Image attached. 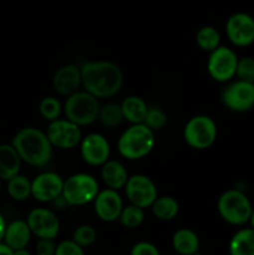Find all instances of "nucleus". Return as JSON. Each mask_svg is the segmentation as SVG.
Instances as JSON below:
<instances>
[{
    "label": "nucleus",
    "instance_id": "1",
    "mask_svg": "<svg viewBox=\"0 0 254 255\" xmlns=\"http://www.w3.org/2000/svg\"><path fill=\"white\" fill-rule=\"evenodd\" d=\"M82 87L99 100L110 99L120 92L124 74L117 64L107 60H92L80 66Z\"/></svg>",
    "mask_w": 254,
    "mask_h": 255
},
{
    "label": "nucleus",
    "instance_id": "2",
    "mask_svg": "<svg viewBox=\"0 0 254 255\" xmlns=\"http://www.w3.org/2000/svg\"><path fill=\"white\" fill-rule=\"evenodd\" d=\"M11 144L22 162L32 167H45L54 156V146L46 132L36 127H24L14 134Z\"/></svg>",
    "mask_w": 254,
    "mask_h": 255
},
{
    "label": "nucleus",
    "instance_id": "3",
    "mask_svg": "<svg viewBox=\"0 0 254 255\" xmlns=\"http://www.w3.org/2000/svg\"><path fill=\"white\" fill-rule=\"evenodd\" d=\"M154 131L144 124L129 125L117 139V151L127 161H138L154 148Z\"/></svg>",
    "mask_w": 254,
    "mask_h": 255
},
{
    "label": "nucleus",
    "instance_id": "4",
    "mask_svg": "<svg viewBox=\"0 0 254 255\" xmlns=\"http://www.w3.org/2000/svg\"><path fill=\"white\" fill-rule=\"evenodd\" d=\"M252 209L253 204L251 199L244 192L237 188L227 189L217 201V211L219 216L231 226L239 227L249 223Z\"/></svg>",
    "mask_w": 254,
    "mask_h": 255
},
{
    "label": "nucleus",
    "instance_id": "5",
    "mask_svg": "<svg viewBox=\"0 0 254 255\" xmlns=\"http://www.w3.org/2000/svg\"><path fill=\"white\" fill-rule=\"evenodd\" d=\"M100 107L101 105L97 97L86 90H79L66 97L64 102V115L67 120L80 127L89 126L99 120Z\"/></svg>",
    "mask_w": 254,
    "mask_h": 255
},
{
    "label": "nucleus",
    "instance_id": "6",
    "mask_svg": "<svg viewBox=\"0 0 254 255\" xmlns=\"http://www.w3.org/2000/svg\"><path fill=\"white\" fill-rule=\"evenodd\" d=\"M100 189L99 181L92 174L79 172L64 179L62 198L67 206H85L94 202Z\"/></svg>",
    "mask_w": 254,
    "mask_h": 255
},
{
    "label": "nucleus",
    "instance_id": "7",
    "mask_svg": "<svg viewBox=\"0 0 254 255\" xmlns=\"http://www.w3.org/2000/svg\"><path fill=\"white\" fill-rule=\"evenodd\" d=\"M218 127L216 121L207 115H196L186 122L183 127V138L191 148L203 151L216 142Z\"/></svg>",
    "mask_w": 254,
    "mask_h": 255
},
{
    "label": "nucleus",
    "instance_id": "8",
    "mask_svg": "<svg viewBox=\"0 0 254 255\" xmlns=\"http://www.w3.org/2000/svg\"><path fill=\"white\" fill-rule=\"evenodd\" d=\"M238 59L236 51L232 47L221 46L209 52L207 60V72L212 80L217 82H229L236 77Z\"/></svg>",
    "mask_w": 254,
    "mask_h": 255
},
{
    "label": "nucleus",
    "instance_id": "9",
    "mask_svg": "<svg viewBox=\"0 0 254 255\" xmlns=\"http://www.w3.org/2000/svg\"><path fill=\"white\" fill-rule=\"evenodd\" d=\"M124 189L129 203L143 209L151 208L158 197V189L153 179L143 173L129 176Z\"/></svg>",
    "mask_w": 254,
    "mask_h": 255
},
{
    "label": "nucleus",
    "instance_id": "10",
    "mask_svg": "<svg viewBox=\"0 0 254 255\" xmlns=\"http://www.w3.org/2000/svg\"><path fill=\"white\" fill-rule=\"evenodd\" d=\"M46 134L54 148L74 149L82 139V131L79 125L65 119H57L49 122Z\"/></svg>",
    "mask_w": 254,
    "mask_h": 255
},
{
    "label": "nucleus",
    "instance_id": "11",
    "mask_svg": "<svg viewBox=\"0 0 254 255\" xmlns=\"http://www.w3.org/2000/svg\"><path fill=\"white\" fill-rule=\"evenodd\" d=\"M222 102L233 112H247L254 107V82L242 81L237 79L224 87Z\"/></svg>",
    "mask_w": 254,
    "mask_h": 255
},
{
    "label": "nucleus",
    "instance_id": "12",
    "mask_svg": "<svg viewBox=\"0 0 254 255\" xmlns=\"http://www.w3.org/2000/svg\"><path fill=\"white\" fill-rule=\"evenodd\" d=\"M80 154L85 163L89 166L101 167L111 156V146L104 134L91 132L82 137L79 144Z\"/></svg>",
    "mask_w": 254,
    "mask_h": 255
},
{
    "label": "nucleus",
    "instance_id": "13",
    "mask_svg": "<svg viewBox=\"0 0 254 255\" xmlns=\"http://www.w3.org/2000/svg\"><path fill=\"white\" fill-rule=\"evenodd\" d=\"M64 179L52 171L41 172L31 179V197L40 203H51L62 196Z\"/></svg>",
    "mask_w": 254,
    "mask_h": 255
},
{
    "label": "nucleus",
    "instance_id": "14",
    "mask_svg": "<svg viewBox=\"0 0 254 255\" xmlns=\"http://www.w3.org/2000/svg\"><path fill=\"white\" fill-rule=\"evenodd\" d=\"M226 35L237 47H247L254 42V17L247 12H234L227 19Z\"/></svg>",
    "mask_w": 254,
    "mask_h": 255
},
{
    "label": "nucleus",
    "instance_id": "15",
    "mask_svg": "<svg viewBox=\"0 0 254 255\" xmlns=\"http://www.w3.org/2000/svg\"><path fill=\"white\" fill-rule=\"evenodd\" d=\"M27 224L32 236L37 238L55 239L60 233V219L51 209L45 207H36L27 214Z\"/></svg>",
    "mask_w": 254,
    "mask_h": 255
},
{
    "label": "nucleus",
    "instance_id": "16",
    "mask_svg": "<svg viewBox=\"0 0 254 255\" xmlns=\"http://www.w3.org/2000/svg\"><path fill=\"white\" fill-rule=\"evenodd\" d=\"M92 203H94V211L97 218L107 223L119 221L120 214L125 206L120 192L116 189L107 188V187L105 189H100Z\"/></svg>",
    "mask_w": 254,
    "mask_h": 255
},
{
    "label": "nucleus",
    "instance_id": "17",
    "mask_svg": "<svg viewBox=\"0 0 254 255\" xmlns=\"http://www.w3.org/2000/svg\"><path fill=\"white\" fill-rule=\"evenodd\" d=\"M82 86L81 69L75 64L59 67L52 76V87L61 96H70Z\"/></svg>",
    "mask_w": 254,
    "mask_h": 255
},
{
    "label": "nucleus",
    "instance_id": "18",
    "mask_svg": "<svg viewBox=\"0 0 254 255\" xmlns=\"http://www.w3.org/2000/svg\"><path fill=\"white\" fill-rule=\"evenodd\" d=\"M100 174H101L105 186L107 188L116 189V191H121V189L125 188L127 179L129 177L128 171L125 167V164L117 161V159L111 158L102 164Z\"/></svg>",
    "mask_w": 254,
    "mask_h": 255
},
{
    "label": "nucleus",
    "instance_id": "19",
    "mask_svg": "<svg viewBox=\"0 0 254 255\" xmlns=\"http://www.w3.org/2000/svg\"><path fill=\"white\" fill-rule=\"evenodd\" d=\"M31 237L32 233L27 222L22 219H15L6 226L2 242L12 251H16V249L26 248L31 241Z\"/></svg>",
    "mask_w": 254,
    "mask_h": 255
},
{
    "label": "nucleus",
    "instance_id": "20",
    "mask_svg": "<svg viewBox=\"0 0 254 255\" xmlns=\"http://www.w3.org/2000/svg\"><path fill=\"white\" fill-rule=\"evenodd\" d=\"M21 158L11 143L0 144V178L9 181L20 173Z\"/></svg>",
    "mask_w": 254,
    "mask_h": 255
},
{
    "label": "nucleus",
    "instance_id": "21",
    "mask_svg": "<svg viewBox=\"0 0 254 255\" xmlns=\"http://www.w3.org/2000/svg\"><path fill=\"white\" fill-rule=\"evenodd\" d=\"M199 237L189 228H179L172 236V248L179 255H194L199 251Z\"/></svg>",
    "mask_w": 254,
    "mask_h": 255
},
{
    "label": "nucleus",
    "instance_id": "22",
    "mask_svg": "<svg viewBox=\"0 0 254 255\" xmlns=\"http://www.w3.org/2000/svg\"><path fill=\"white\" fill-rule=\"evenodd\" d=\"M121 109L125 121L128 122L129 125L143 124L148 105L142 97L137 96V95H131L121 102Z\"/></svg>",
    "mask_w": 254,
    "mask_h": 255
},
{
    "label": "nucleus",
    "instance_id": "23",
    "mask_svg": "<svg viewBox=\"0 0 254 255\" xmlns=\"http://www.w3.org/2000/svg\"><path fill=\"white\" fill-rule=\"evenodd\" d=\"M229 255H254V229L242 228L233 234L228 246Z\"/></svg>",
    "mask_w": 254,
    "mask_h": 255
},
{
    "label": "nucleus",
    "instance_id": "24",
    "mask_svg": "<svg viewBox=\"0 0 254 255\" xmlns=\"http://www.w3.org/2000/svg\"><path fill=\"white\" fill-rule=\"evenodd\" d=\"M152 214L159 221L168 222L179 213V203L172 196H158L151 206Z\"/></svg>",
    "mask_w": 254,
    "mask_h": 255
},
{
    "label": "nucleus",
    "instance_id": "25",
    "mask_svg": "<svg viewBox=\"0 0 254 255\" xmlns=\"http://www.w3.org/2000/svg\"><path fill=\"white\" fill-rule=\"evenodd\" d=\"M7 182L6 191L11 199L16 202H24L31 197V179L25 174H16Z\"/></svg>",
    "mask_w": 254,
    "mask_h": 255
},
{
    "label": "nucleus",
    "instance_id": "26",
    "mask_svg": "<svg viewBox=\"0 0 254 255\" xmlns=\"http://www.w3.org/2000/svg\"><path fill=\"white\" fill-rule=\"evenodd\" d=\"M222 37L218 30L212 25L202 26L196 34V42L201 50L206 52H212L217 47L221 46Z\"/></svg>",
    "mask_w": 254,
    "mask_h": 255
},
{
    "label": "nucleus",
    "instance_id": "27",
    "mask_svg": "<svg viewBox=\"0 0 254 255\" xmlns=\"http://www.w3.org/2000/svg\"><path fill=\"white\" fill-rule=\"evenodd\" d=\"M99 120L107 128H115L125 121L122 114L121 104L117 102H107L100 107Z\"/></svg>",
    "mask_w": 254,
    "mask_h": 255
},
{
    "label": "nucleus",
    "instance_id": "28",
    "mask_svg": "<svg viewBox=\"0 0 254 255\" xmlns=\"http://www.w3.org/2000/svg\"><path fill=\"white\" fill-rule=\"evenodd\" d=\"M119 222L127 229H136L144 222V209L128 203L124 206Z\"/></svg>",
    "mask_w": 254,
    "mask_h": 255
},
{
    "label": "nucleus",
    "instance_id": "29",
    "mask_svg": "<svg viewBox=\"0 0 254 255\" xmlns=\"http://www.w3.org/2000/svg\"><path fill=\"white\" fill-rule=\"evenodd\" d=\"M39 114L46 121L51 122L57 120L64 114V104H61L57 97L46 96L40 101L39 104Z\"/></svg>",
    "mask_w": 254,
    "mask_h": 255
},
{
    "label": "nucleus",
    "instance_id": "30",
    "mask_svg": "<svg viewBox=\"0 0 254 255\" xmlns=\"http://www.w3.org/2000/svg\"><path fill=\"white\" fill-rule=\"evenodd\" d=\"M144 125L152 129V131H161L168 124V116L166 112L157 106H148L147 110L146 119H144Z\"/></svg>",
    "mask_w": 254,
    "mask_h": 255
},
{
    "label": "nucleus",
    "instance_id": "31",
    "mask_svg": "<svg viewBox=\"0 0 254 255\" xmlns=\"http://www.w3.org/2000/svg\"><path fill=\"white\" fill-rule=\"evenodd\" d=\"M72 241L76 242L82 248L92 246L97 239V232L91 224H81L76 227V229L72 233Z\"/></svg>",
    "mask_w": 254,
    "mask_h": 255
},
{
    "label": "nucleus",
    "instance_id": "32",
    "mask_svg": "<svg viewBox=\"0 0 254 255\" xmlns=\"http://www.w3.org/2000/svg\"><path fill=\"white\" fill-rule=\"evenodd\" d=\"M236 76L238 80L254 82V57L243 56L238 59Z\"/></svg>",
    "mask_w": 254,
    "mask_h": 255
},
{
    "label": "nucleus",
    "instance_id": "33",
    "mask_svg": "<svg viewBox=\"0 0 254 255\" xmlns=\"http://www.w3.org/2000/svg\"><path fill=\"white\" fill-rule=\"evenodd\" d=\"M55 255H85L84 248L74 242L72 239L60 242L56 246Z\"/></svg>",
    "mask_w": 254,
    "mask_h": 255
},
{
    "label": "nucleus",
    "instance_id": "34",
    "mask_svg": "<svg viewBox=\"0 0 254 255\" xmlns=\"http://www.w3.org/2000/svg\"><path fill=\"white\" fill-rule=\"evenodd\" d=\"M129 255H161V252L151 242H138L133 244Z\"/></svg>",
    "mask_w": 254,
    "mask_h": 255
},
{
    "label": "nucleus",
    "instance_id": "35",
    "mask_svg": "<svg viewBox=\"0 0 254 255\" xmlns=\"http://www.w3.org/2000/svg\"><path fill=\"white\" fill-rule=\"evenodd\" d=\"M56 246L55 239L40 238L35 246V252H36V255H55Z\"/></svg>",
    "mask_w": 254,
    "mask_h": 255
},
{
    "label": "nucleus",
    "instance_id": "36",
    "mask_svg": "<svg viewBox=\"0 0 254 255\" xmlns=\"http://www.w3.org/2000/svg\"><path fill=\"white\" fill-rule=\"evenodd\" d=\"M6 221H5L4 216H2L1 213H0V242H2V239H4V234H5V229H6Z\"/></svg>",
    "mask_w": 254,
    "mask_h": 255
},
{
    "label": "nucleus",
    "instance_id": "37",
    "mask_svg": "<svg viewBox=\"0 0 254 255\" xmlns=\"http://www.w3.org/2000/svg\"><path fill=\"white\" fill-rule=\"evenodd\" d=\"M14 251L10 247H7L4 242H0V255H12Z\"/></svg>",
    "mask_w": 254,
    "mask_h": 255
},
{
    "label": "nucleus",
    "instance_id": "38",
    "mask_svg": "<svg viewBox=\"0 0 254 255\" xmlns=\"http://www.w3.org/2000/svg\"><path fill=\"white\" fill-rule=\"evenodd\" d=\"M12 255H31V253H30L26 248H21V249H16V251H14Z\"/></svg>",
    "mask_w": 254,
    "mask_h": 255
},
{
    "label": "nucleus",
    "instance_id": "39",
    "mask_svg": "<svg viewBox=\"0 0 254 255\" xmlns=\"http://www.w3.org/2000/svg\"><path fill=\"white\" fill-rule=\"evenodd\" d=\"M249 223H251V227L254 229V206L253 209H252V214H251V218H249Z\"/></svg>",
    "mask_w": 254,
    "mask_h": 255
},
{
    "label": "nucleus",
    "instance_id": "40",
    "mask_svg": "<svg viewBox=\"0 0 254 255\" xmlns=\"http://www.w3.org/2000/svg\"><path fill=\"white\" fill-rule=\"evenodd\" d=\"M1 187H2V179L0 178V191H1Z\"/></svg>",
    "mask_w": 254,
    "mask_h": 255
},
{
    "label": "nucleus",
    "instance_id": "41",
    "mask_svg": "<svg viewBox=\"0 0 254 255\" xmlns=\"http://www.w3.org/2000/svg\"><path fill=\"white\" fill-rule=\"evenodd\" d=\"M194 255H201V254H194Z\"/></svg>",
    "mask_w": 254,
    "mask_h": 255
}]
</instances>
